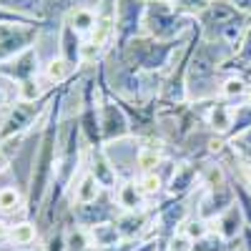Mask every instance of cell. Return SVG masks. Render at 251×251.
<instances>
[{"label": "cell", "instance_id": "6da1fadb", "mask_svg": "<svg viewBox=\"0 0 251 251\" xmlns=\"http://www.w3.org/2000/svg\"><path fill=\"white\" fill-rule=\"evenodd\" d=\"M196 18L181 10L174 0H149L143 15V33L156 40H181L191 35Z\"/></svg>", "mask_w": 251, "mask_h": 251}, {"label": "cell", "instance_id": "7a4b0ae2", "mask_svg": "<svg viewBox=\"0 0 251 251\" xmlns=\"http://www.w3.org/2000/svg\"><path fill=\"white\" fill-rule=\"evenodd\" d=\"M53 96V93H50ZM48 100H40V103H25V100H15L13 106L5 111L3 121H0V143L18 138V136H28L35 126L43 121L46 111H48Z\"/></svg>", "mask_w": 251, "mask_h": 251}, {"label": "cell", "instance_id": "3957f363", "mask_svg": "<svg viewBox=\"0 0 251 251\" xmlns=\"http://www.w3.org/2000/svg\"><path fill=\"white\" fill-rule=\"evenodd\" d=\"M149 0H116V48L143 33V15Z\"/></svg>", "mask_w": 251, "mask_h": 251}, {"label": "cell", "instance_id": "277c9868", "mask_svg": "<svg viewBox=\"0 0 251 251\" xmlns=\"http://www.w3.org/2000/svg\"><path fill=\"white\" fill-rule=\"evenodd\" d=\"M48 23L40 25H0V66L15 58L18 53H23L38 43L40 33H43Z\"/></svg>", "mask_w": 251, "mask_h": 251}, {"label": "cell", "instance_id": "5b68a950", "mask_svg": "<svg viewBox=\"0 0 251 251\" xmlns=\"http://www.w3.org/2000/svg\"><path fill=\"white\" fill-rule=\"evenodd\" d=\"M40 73H43V58H40L35 46L23 50V53H18L15 58H10L8 63L0 66V75L13 80L15 86H18V83H23V80H28V78L40 75Z\"/></svg>", "mask_w": 251, "mask_h": 251}, {"label": "cell", "instance_id": "8992f818", "mask_svg": "<svg viewBox=\"0 0 251 251\" xmlns=\"http://www.w3.org/2000/svg\"><path fill=\"white\" fill-rule=\"evenodd\" d=\"M86 149H88V171L96 176V181L103 188H116L118 171L113 169L106 149H103V146H86Z\"/></svg>", "mask_w": 251, "mask_h": 251}, {"label": "cell", "instance_id": "52a82bcc", "mask_svg": "<svg viewBox=\"0 0 251 251\" xmlns=\"http://www.w3.org/2000/svg\"><path fill=\"white\" fill-rule=\"evenodd\" d=\"M234 186L228 183H221L216 188H208V196L203 199L201 203V211L199 216L201 219H211V216H221L224 211H228V208L234 206Z\"/></svg>", "mask_w": 251, "mask_h": 251}, {"label": "cell", "instance_id": "ba28073f", "mask_svg": "<svg viewBox=\"0 0 251 251\" xmlns=\"http://www.w3.org/2000/svg\"><path fill=\"white\" fill-rule=\"evenodd\" d=\"M113 203L111 201H100V196L93 203H75L73 216L83 226H98V224H108L113 219Z\"/></svg>", "mask_w": 251, "mask_h": 251}, {"label": "cell", "instance_id": "9c48e42d", "mask_svg": "<svg viewBox=\"0 0 251 251\" xmlns=\"http://www.w3.org/2000/svg\"><path fill=\"white\" fill-rule=\"evenodd\" d=\"M80 53H83V38L66 23H60V33H58V55H63L68 63L80 71L83 63H80Z\"/></svg>", "mask_w": 251, "mask_h": 251}, {"label": "cell", "instance_id": "30bf717a", "mask_svg": "<svg viewBox=\"0 0 251 251\" xmlns=\"http://www.w3.org/2000/svg\"><path fill=\"white\" fill-rule=\"evenodd\" d=\"M96 20H98V8L96 5H78V8H73V10H68L66 15H63L60 23L71 25L80 38H86V35L93 33Z\"/></svg>", "mask_w": 251, "mask_h": 251}, {"label": "cell", "instance_id": "8fae6325", "mask_svg": "<svg viewBox=\"0 0 251 251\" xmlns=\"http://www.w3.org/2000/svg\"><path fill=\"white\" fill-rule=\"evenodd\" d=\"M75 75H78V68L73 66V63H68L63 55H55L48 63H43V78L48 80L50 88L66 86V83H71Z\"/></svg>", "mask_w": 251, "mask_h": 251}, {"label": "cell", "instance_id": "7c38bea8", "mask_svg": "<svg viewBox=\"0 0 251 251\" xmlns=\"http://www.w3.org/2000/svg\"><path fill=\"white\" fill-rule=\"evenodd\" d=\"M100 183L96 181V176L86 169L80 174V178H73L71 188H68V194L73 199V203H93L98 196H100Z\"/></svg>", "mask_w": 251, "mask_h": 251}, {"label": "cell", "instance_id": "4fadbf2b", "mask_svg": "<svg viewBox=\"0 0 251 251\" xmlns=\"http://www.w3.org/2000/svg\"><path fill=\"white\" fill-rule=\"evenodd\" d=\"M23 206H25V194L15 183L0 186V211L3 214H23Z\"/></svg>", "mask_w": 251, "mask_h": 251}, {"label": "cell", "instance_id": "5bb4252c", "mask_svg": "<svg viewBox=\"0 0 251 251\" xmlns=\"http://www.w3.org/2000/svg\"><path fill=\"white\" fill-rule=\"evenodd\" d=\"M208 126L216 131V133H226L231 131L234 126V108L226 106V103H214L211 111H208Z\"/></svg>", "mask_w": 251, "mask_h": 251}, {"label": "cell", "instance_id": "9a60e30c", "mask_svg": "<svg viewBox=\"0 0 251 251\" xmlns=\"http://www.w3.org/2000/svg\"><path fill=\"white\" fill-rule=\"evenodd\" d=\"M91 241L98 246V249H111L118 244L121 239V231H118V226L116 221L113 224H98V226H91Z\"/></svg>", "mask_w": 251, "mask_h": 251}, {"label": "cell", "instance_id": "2e32d148", "mask_svg": "<svg viewBox=\"0 0 251 251\" xmlns=\"http://www.w3.org/2000/svg\"><path fill=\"white\" fill-rule=\"evenodd\" d=\"M241 206H231L228 211H224L219 216V234L228 241V239H234L239 231H241Z\"/></svg>", "mask_w": 251, "mask_h": 251}, {"label": "cell", "instance_id": "e0dca14e", "mask_svg": "<svg viewBox=\"0 0 251 251\" xmlns=\"http://www.w3.org/2000/svg\"><path fill=\"white\" fill-rule=\"evenodd\" d=\"M143 199H146V196L138 191L136 181H126L123 186H118L116 201H118V206H123V208H126V211H136V208H141Z\"/></svg>", "mask_w": 251, "mask_h": 251}, {"label": "cell", "instance_id": "ac0fdd59", "mask_svg": "<svg viewBox=\"0 0 251 251\" xmlns=\"http://www.w3.org/2000/svg\"><path fill=\"white\" fill-rule=\"evenodd\" d=\"M161 146L158 143H149V146H141L138 149V158H136V166L141 169V174L146 171H158L161 166Z\"/></svg>", "mask_w": 251, "mask_h": 251}, {"label": "cell", "instance_id": "d6986e66", "mask_svg": "<svg viewBox=\"0 0 251 251\" xmlns=\"http://www.w3.org/2000/svg\"><path fill=\"white\" fill-rule=\"evenodd\" d=\"M249 91H251V83H249L246 78H241V75H228V78H224L221 88H219V93H221L224 98H246Z\"/></svg>", "mask_w": 251, "mask_h": 251}, {"label": "cell", "instance_id": "ffe728a7", "mask_svg": "<svg viewBox=\"0 0 251 251\" xmlns=\"http://www.w3.org/2000/svg\"><path fill=\"white\" fill-rule=\"evenodd\" d=\"M38 239V228L30 221H18L10 226V241L13 246H30Z\"/></svg>", "mask_w": 251, "mask_h": 251}, {"label": "cell", "instance_id": "44dd1931", "mask_svg": "<svg viewBox=\"0 0 251 251\" xmlns=\"http://www.w3.org/2000/svg\"><path fill=\"white\" fill-rule=\"evenodd\" d=\"M196 176V166H181V169L174 171V176L169 178V191L171 194H186L188 186L194 183Z\"/></svg>", "mask_w": 251, "mask_h": 251}, {"label": "cell", "instance_id": "7402d4cb", "mask_svg": "<svg viewBox=\"0 0 251 251\" xmlns=\"http://www.w3.org/2000/svg\"><path fill=\"white\" fill-rule=\"evenodd\" d=\"M161 176H158V171H146V174H141L138 176V181H136V186H138V191L149 199V196H156L158 191H161Z\"/></svg>", "mask_w": 251, "mask_h": 251}, {"label": "cell", "instance_id": "603a6c76", "mask_svg": "<svg viewBox=\"0 0 251 251\" xmlns=\"http://www.w3.org/2000/svg\"><path fill=\"white\" fill-rule=\"evenodd\" d=\"M194 251H228V244L221 234H203L201 239L194 241Z\"/></svg>", "mask_w": 251, "mask_h": 251}, {"label": "cell", "instance_id": "cb8c5ba5", "mask_svg": "<svg viewBox=\"0 0 251 251\" xmlns=\"http://www.w3.org/2000/svg\"><path fill=\"white\" fill-rule=\"evenodd\" d=\"M249 128H251V103H244L241 108L234 111V126H231V131H228V136H239Z\"/></svg>", "mask_w": 251, "mask_h": 251}, {"label": "cell", "instance_id": "d4e9b609", "mask_svg": "<svg viewBox=\"0 0 251 251\" xmlns=\"http://www.w3.org/2000/svg\"><path fill=\"white\" fill-rule=\"evenodd\" d=\"M183 214H186V208H183L181 203H169V206L161 211V224H163L166 228H174V226L181 224Z\"/></svg>", "mask_w": 251, "mask_h": 251}, {"label": "cell", "instance_id": "484cf974", "mask_svg": "<svg viewBox=\"0 0 251 251\" xmlns=\"http://www.w3.org/2000/svg\"><path fill=\"white\" fill-rule=\"evenodd\" d=\"M0 8H10V10H20V13H33V0H0Z\"/></svg>", "mask_w": 251, "mask_h": 251}, {"label": "cell", "instance_id": "4316f807", "mask_svg": "<svg viewBox=\"0 0 251 251\" xmlns=\"http://www.w3.org/2000/svg\"><path fill=\"white\" fill-rule=\"evenodd\" d=\"M171 251H194V239L188 234H176L171 239Z\"/></svg>", "mask_w": 251, "mask_h": 251}, {"label": "cell", "instance_id": "83f0119b", "mask_svg": "<svg viewBox=\"0 0 251 251\" xmlns=\"http://www.w3.org/2000/svg\"><path fill=\"white\" fill-rule=\"evenodd\" d=\"M226 3H231L239 13L244 15H251V0H226Z\"/></svg>", "mask_w": 251, "mask_h": 251}, {"label": "cell", "instance_id": "f1b7e54d", "mask_svg": "<svg viewBox=\"0 0 251 251\" xmlns=\"http://www.w3.org/2000/svg\"><path fill=\"white\" fill-rule=\"evenodd\" d=\"M10 236V226H8V221H3V219H0V241H3V239H8Z\"/></svg>", "mask_w": 251, "mask_h": 251}, {"label": "cell", "instance_id": "f546056e", "mask_svg": "<svg viewBox=\"0 0 251 251\" xmlns=\"http://www.w3.org/2000/svg\"><path fill=\"white\" fill-rule=\"evenodd\" d=\"M40 3H43V0H33V13L38 10V5H40Z\"/></svg>", "mask_w": 251, "mask_h": 251}, {"label": "cell", "instance_id": "4dcf8cb0", "mask_svg": "<svg viewBox=\"0 0 251 251\" xmlns=\"http://www.w3.org/2000/svg\"><path fill=\"white\" fill-rule=\"evenodd\" d=\"M3 116H5V111H0V121H3Z\"/></svg>", "mask_w": 251, "mask_h": 251}, {"label": "cell", "instance_id": "1f68e13d", "mask_svg": "<svg viewBox=\"0 0 251 251\" xmlns=\"http://www.w3.org/2000/svg\"><path fill=\"white\" fill-rule=\"evenodd\" d=\"M239 251H244V249H239Z\"/></svg>", "mask_w": 251, "mask_h": 251}, {"label": "cell", "instance_id": "d6a6232c", "mask_svg": "<svg viewBox=\"0 0 251 251\" xmlns=\"http://www.w3.org/2000/svg\"><path fill=\"white\" fill-rule=\"evenodd\" d=\"M174 3H176V0H174Z\"/></svg>", "mask_w": 251, "mask_h": 251}]
</instances>
